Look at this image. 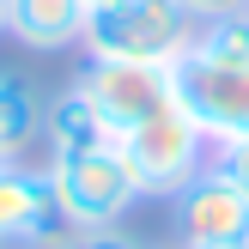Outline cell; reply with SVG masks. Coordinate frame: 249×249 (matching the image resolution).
<instances>
[{
	"label": "cell",
	"instance_id": "cell-19",
	"mask_svg": "<svg viewBox=\"0 0 249 249\" xmlns=\"http://www.w3.org/2000/svg\"><path fill=\"white\" fill-rule=\"evenodd\" d=\"M243 12H249V6H243Z\"/></svg>",
	"mask_w": 249,
	"mask_h": 249
},
{
	"label": "cell",
	"instance_id": "cell-16",
	"mask_svg": "<svg viewBox=\"0 0 249 249\" xmlns=\"http://www.w3.org/2000/svg\"><path fill=\"white\" fill-rule=\"evenodd\" d=\"M0 31H6V0H0Z\"/></svg>",
	"mask_w": 249,
	"mask_h": 249
},
{
	"label": "cell",
	"instance_id": "cell-1",
	"mask_svg": "<svg viewBox=\"0 0 249 249\" xmlns=\"http://www.w3.org/2000/svg\"><path fill=\"white\" fill-rule=\"evenodd\" d=\"M195 12L182 0H116L85 18V61H146V67H177L195 49Z\"/></svg>",
	"mask_w": 249,
	"mask_h": 249
},
{
	"label": "cell",
	"instance_id": "cell-5",
	"mask_svg": "<svg viewBox=\"0 0 249 249\" xmlns=\"http://www.w3.org/2000/svg\"><path fill=\"white\" fill-rule=\"evenodd\" d=\"M79 231L61 219L49 164H0V243L12 249H67Z\"/></svg>",
	"mask_w": 249,
	"mask_h": 249
},
{
	"label": "cell",
	"instance_id": "cell-10",
	"mask_svg": "<svg viewBox=\"0 0 249 249\" xmlns=\"http://www.w3.org/2000/svg\"><path fill=\"white\" fill-rule=\"evenodd\" d=\"M36 140H43V97L18 73H0V164H24Z\"/></svg>",
	"mask_w": 249,
	"mask_h": 249
},
{
	"label": "cell",
	"instance_id": "cell-6",
	"mask_svg": "<svg viewBox=\"0 0 249 249\" xmlns=\"http://www.w3.org/2000/svg\"><path fill=\"white\" fill-rule=\"evenodd\" d=\"M170 201H177V237H182V249L249 243V195L213 164V158H207V170H195L189 189L170 195Z\"/></svg>",
	"mask_w": 249,
	"mask_h": 249
},
{
	"label": "cell",
	"instance_id": "cell-4",
	"mask_svg": "<svg viewBox=\"0 0 249 249\" xmlns=\"http://www.w3.org/2000/svg\"><path fill=\"white\" fill-rule=\"evenodd\" d=\"M170 79H177L182 109L201 122V134L213 146L249 134V61H213L201 49H189L170 67Z\"/></svg>",
	"mask_w": 249,
	"mask_h": 249
},
{
	"label": "cell",
	"instance_id": "cell-2",
	"mask_svg": "<svg viewBox=\"0 0 249 249\" xmlns=\"http://www.w3.org/2000/svg\"><path fill=\"white\" fill-rule=\"evenodd\" d=\"M122 164L134 170L140 195H182L195 170H207L213 140L201 134V122L182 109V97H170L164 109H152L146 122H134L128 134H116Z\"/></svg>",
	"mask_w": 249,
	"mask_h": 249
},
{
	"label": "cell",
	"instance_id": "cell-17",
	"mask_svg": "<svg viewBox=\"0 0 249 249\" xmlns=\"http://www.w3.org/2000/svg\"><path fill=\"white\" fill-rule=\"evenodd\" d=\"M219 249H243V243H219Z\"/></svg>",
	"mask_w": 249,
	"mask_h": 249
},
{
	"label": "cell",
	"instance_id": "cell-13",
	"mask_svg": "<svg viewBox=\"0 0 249 249\" xmlns=\"http://www.w3.org/2000/svg\"><path fill=\"white\" fill-rule=\"evenodd\" d=\"M67 249H140V243H134L128 231H116V225H109V231H79Z\"/></svg>",
	"mask_w": 249,
	"mask_h": 249
},
{
	"label": "cell",
	"instance_id": "cell-9",
	"mask_svg": "<svg viewBox=\"0 0 249 249\" xmlns=\"http://www.w3.org/2000/svg\"><path fill=\"white\" fill-rule=\"evenodd\" d=\"M109 140H116L109 122L97 116V104L79 91V85H67L55 104H43V146H49V158L91 152V146H109Z\"/></svg>",
	"mask_w": 249,
	"mask_h": 249
},
{
	"label": "cell",
	"instance_id": "cell-11",
	"mask_svg": "<svg viewBox=\"0 0 249 249\" xmlns=\"http://www.w3.org/2000/svg\"><path fill=\"white\" fill-rule=\"evenodd\" d=\"M195 49L213 61H249V12H231V18H213L195 31Z\"/></svg>",
	"mask_w": 249,
	"mask_h": 249
},
{
	"label": "cell",
	"instance_id": "cell-14",
	"mask_svg": "<svg viewBox=\"0 0 249 249\" xmlns=\"http://www.w3.org/2000/svg\"><path fill=\"white\" fill-rule=\"evenodd\" d=\"M182 6L195 12V24H213V18H231V12H243L249 0H182Z\"/></svg>",
	"mask_w": 249,
	"mask_h": 249
},
{
	"label": "cell",
	"instance_id": "cell-8",
	"mask_svg": "<svg viewBox=\"0 0 249 249\" xmlns=\"http://www.w3.org/2000/svg\"><path fill=\"white\" fill-rule=\"evenodd\" d=\"M85 18H91L85 0H6V31L36 55L73 49L85 36Z\"/></svg>",
	"mask_w": 249,
	"mask_h": 249
},
{
	"label": "cell",
	"instance_id": "cell-3",
	"mask_svg": "<svg viewBox=\"0 0 249 249\" xmlns=\"http://www.w3.org/2000/svg\"><path fill=\"white\" fill-rule=\"evenodd\" d=\"M49 182H55V207L73 231H109L128 219L134 201H146L134 170L122 164L116 140L91 146V152H67V158H49Z\"/></svg>",
	"mask_w": 249,
	"mask_h": 249
},
{
	"label": "cell",
	"instance_id": "cell-15",
	"mask_svg": "<svg viewBox=\"0 0 249 249\" xmlns=\"http://www.w3.org/2000/svg\"><path fill=\"white\" fill-rule=\"evenodd\" d=\"M85 6H91V12H97V6H116V0H85Z\"/></svg>",
	"mask_w": 249,
	"mask_h": 249
},
{
	"label": "cell",
	"instance_id": "cell-12",
	"mask_svg": "<svg viewBox=\"0 0 249 249\" xmlns=\"http://www.w3.org/2000/svg\"><path fill=\"white\" fill-rule=\"evenodd\" d=\"M213 164H219V170H225V177H231V182H237V189L249 195V134H243V140L213 146Z\"/></svg>",
	"mask_w": 249,
	"mask_h": 249
},
{
	"label": "cell",
	"instance_id": "cell-7",
	"mask_svg": "<svg viewBox=\"0 0 249 249\" xmlns=\"http://www.w3.org/2000/svg\"><path fill=\"white\" fill-rule=\"evenodd\" d=\"M79 91L97 104L109 134H128L134 122H146L152 109L177 97V79H170V67H146V61H85Z\"/></svg>",
	"mask_w": 249,
	"mask_h": 249
},
{
	"label": "cell",
	"instance_id": "cell-18",
	"mask_svg": "<svg viewBox=\"0 0 249 249\" xmlns=\"http://www.w3.org/2000/svg\"><path fill=\"white\" fill-rule=\"evenodd\" d=\"M243 249H249V243H243Z\"/></svg>",
	"mask_w": 249,
	"mask_h": 249
}]
</instances>
